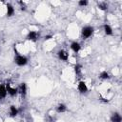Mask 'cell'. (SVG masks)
<instances>
[{"instance_id":"d6986e66","label":"cell","mask_w":122,"mask_h":122,"mask_svg":"<svg viewBox=\"0 0 122 122\" xmlns=\"http://www.w3.org/2000/svg\"><path fill=\"white\" fill-rule=\"evenodd\" d=\"M18 4L20 5V9H21L22 10H27V6H26V4H25L23 1H19Z\"/></svg>"},{"instance_id":"ac0fdd59","label":"cell","mask_w":122,"mask_h":122,"mask_svg":"<svg viewBox=\"0 0 122 122\" xmlns=\"http://www.w3.org/2000/svg\"><path fill=\"white\" fill-rule=\"evenodd\" d=\"M89 5V1L88 0H79L78 1V6L79 7H86Z\"/></svg>"},{"instance_id":"44dd1931","label":"cell","mask_w":122,"mask_h":122,"mask_svg":"<svg viewBox=\"0 0 122 122\" xmlns=\"http://www.w3.org/2000/svg\"><path fill=\"white\" fill-rule=\"evenodd\" d=\"M0 51H1V49H0Z\"/></svg>"},{"instance_id":"30bf717a","label":"cell","mask_w":122,"mask_h":122,"mask_svg":"<svg viewBox=\"0 0 122 122\" xmlns=\"http://www.w3.org/2000/svg\"><path fill=\"white\" fill-rule=\"evenodd\" d=\"M111 122H122V117L119 112H112L110 117Z\"/></svg>"},{"instance_id":"e0dca14e","label":"cell","mask_w":122,"mask_h":122,"mask_svg":"<svg viewBox=\"0 0 122 122\" xmlns=\"http://www.w3.org/2000/svg\"><path fill=\"white\" fill-rule=\"evenodd\" d=\"M98 9L101 10H108V4L105 2H101L98 4Z\"/></svg>"},{"instance_id":"5bb4252c","label":"cell","mask_w":122,"mask_h":122,"mask_svg":"<svg viewBox=\"0 0 122 122\" xmlns=\"http://www.w3.org/2000/svg\"><path fill=\"white\" fill-rule=\"evenodd\" d=\"M66 111H67V106H66L65 104L60 103V104L57 105V107H56V112H57L58 113H63V112H65Z\"/></svg>"},{"instance_id":"52a82bcc","label":"cell","mask_w":122,"mask_h":122,"mask_svg":"<svg viewBox=\"0 0 122 122\" xmlns=\"http://www.w3.org/2000/svg\"><path fill=\"white\" fill-rule=\"evenodd\" d=\"M6 13H7V16H8V17H11V16H13L14 13H15L14 7H13L10 3H8L7 6H6Z\"/></svg>"},{"instance_id":"277c9868","label":"cell","mask_w":122,"mask_h":122,"mask_svg":"<svg viewBox=\"0 0 122 122\" xmlns=\"http://www.w3.org/2000/svg\"><path fill=\"white\" fill-rule=\"evenodd\" d=\"M77 90H78V92H79L80 93H86L89 89H88V86H87L86 82L81 80V81H79L78 84H77Z\"/></svg>"},{"instance_id":"9a60e30c","label":"cell","mask_w":122,"mask_h":122,"mask_svg":"<svg viewBox=\"0 0 122 122\" xmlns=\"http://www.w3.org/2000/svg\"><path fill=\"white\" fill-rule=\"evenodd\" d=\"M99 78L102 79V80H107V79H110L111 76H110V73L107 71H103L99 73Z\"/></svg>"},{"instance_id":"8992f818","label":"cell","mask_w":122,"mask_h":122,"mask_svg":"<svg viewBox=\"0 0 122 122\" xmlns=\"http://www.w3.org/2000/svg\"><path fill=\"white\" fill-rule=\"evenodd\" d=\"M6 89H7V92H8V94H10V96H15L17 93H18V89L15 88V87H11L10 84L7 83L6 84Z\"/></svg>"},{"instance_id":"2e32d148","label":"cell","mask_w":122,"mask_h":122,"mask_svg":"<svg viewBox=\"0 0 122 122\" xmlns=\"http://www.w3.org/2000/svg\"><path fill=\"white\" fill-rule=\"evenodd\" d=\"M73 70H74L75 74L79 75V74H81V72H82V66H81L80 64H75Z\"/></svg>"},{"instance_id":"6da1fadb","label":"cell","mask_w":122,"mask_h":122,"mask_svg":"<svg viewBox=\"0 0 122 122\" xmlns=\"http://www.w3.org/2000/svg\"><path fill=\"white\" fill-rule=\"evenodd\" d=\"M93 31H94L93 27H92V26H85L81 30V35H82V37L84 39H87V38H90L92 35Z\"/></svg>"},{"instance_id":"ffe728a7","label":"cell","mask_w":122,"mask_h":122,"mask_svg":"<svg viewBox=\"0 0 122 122\" xmlns=\"http://www.w3.org/2000/svg\"><path fill=\"white\" fill-rule=\"evenodd\" d=\"M51 38H52V35H51V34L45 36V40H50V39H51Z\"/></svg>"},{"instance_id":"3957f363","label":"cell","mask_w":122,"mask_h":122,"mask_svg":"<svg viewBox=\"0 0 122 122\" xmlns=\"http://www.w3.org/2000/svg\"><path fill=\"white\" fill-rule=\"evenodd\" d=\"M57 56L62 61H68L69 60V57H70L69 52L67 51H65V50H59L57 51Z\"/></svg>"},{"instance_id":"9c48e42d","label":"cell","mask_w":122,"mask_h":122,"mask_svg":"<svg viewBox=\"0 0 122 122\" xmlns=\"http://www.w3.org/2000/svg\"><path fill=\"white\" fill-rule=\"evenodd\" d=\"M70 47H71V50L74 53L79 52V51H80V50H81V45H80V43H79V42H76V41L71 42Z\"/></svg>"},{"instance_id":"5b68a950","label":"cell","mask_w":122,"mask_h":122,"mask_svg":"<svg viewBox=\"0 0 122 122\" xmlns=\"http://www.w3.org/2000/svg\"><path fill=\"white\" fill-rule=\"evenodd\" d=\"M38 37H39V33L37 31H34V30H30L27 34V39L30 41H32V42L37 41Z\"/></svg>"},{"instance_id":"ba28073f","label":"cell","mask_w":122,"mask_h":122,"mask_svg":"<svg viewBox=\"0 0 122 122\" xmlns=\"http://www.w3.org/2000/svg\"><path fill=\"white\" fill-rule=\"evenodd\" d=\"M17 89H18V92H19L22 96H26V95H27V92H28V86H27L26 83H21Z\"/></svg>"},{"instance_id":"7c38bea8","label":"cell","mask_w":122,"mask_h":122,"mask_svg":"<svg viewBox=\"0 0 122 122\" xmlns=\"http://www.w3.org/2000/svg\"><path fill=\"white\" fill-rule=\"evenodd\" d=\"M8 95V92L6 89V85L5 84H0V98H6Z\"/></svg>"},{"instance_id":"4fadbf2b","label":"cell","mask_w":122,"mask_h":122,"mask_svg":"<svg viewBox=\"0 0 122 122\" xmlns=\"http://www.w3.org/2000/svg\"><path fill=\"white\" fill-rule=\"evenodd\" d=\"M18 113H19V110L17 109V107H15L14 105L10 106V116L14 117V116H16Z\"/></svg>"},{"instance_id":"7a4b0ae2","label":"cell","mask_w":122,"mask_h":122,"mask_svg":"<svg viewBox=\"0 0 122 122\" xmlns=\"http://www.w3.org/2000/svg\"><path fill=\"white\" fill-rule=\"evenodd\" d=\"M28 61H29L28 60V57L25 56V55H23V54H17L14 57V63L17 66H19V67H23V66L27 65L28 64Z\"/></svg>"},{"instance_id":"8fae6325","label":"cell","mask_w":122,"mask_h":122,"mask_svg":"<svg viewBox=\"0 0 122 122\" xmlns=\"http://www.w3.org/2000/svg\"><path fill=\"white\" fill-rule=\"evenodd\" d=\"M103 30H104V33L106 34V35H112L113 34V30H112V28L109 25V24H104L103 25Z\"/></svg>"}]
</instances>
